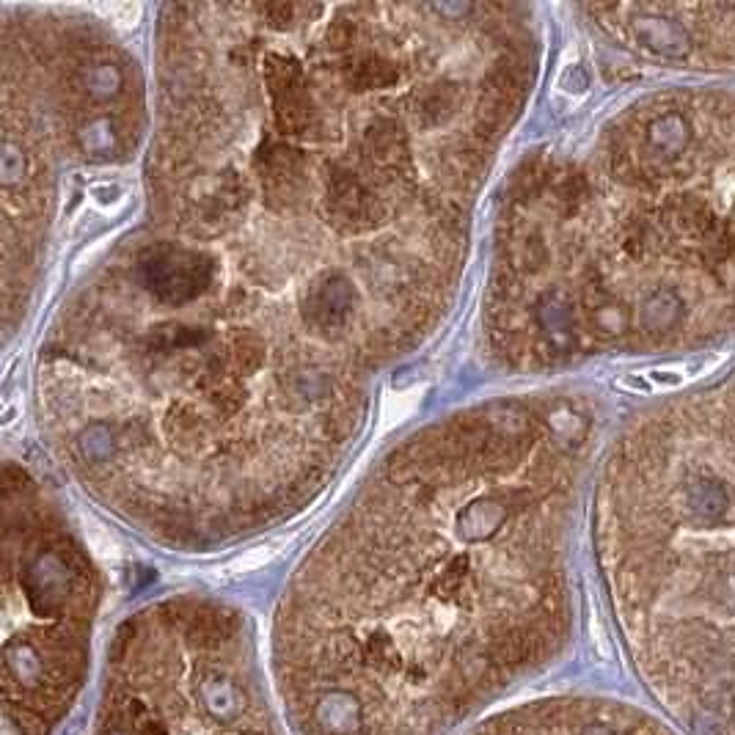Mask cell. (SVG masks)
Returning <instances> with one entry per match:
<instances>
[{
	"label": "cell",
	"instance_id": "9",
	"mask_svg": "<svg viewBox=\"0 0 735 735\" xmlns=\"http://www.w3.org/2000/svg\"><path fill=\"white\" fill-rule=\"evenodd\" d=\"M97 12L119 28H133L141 17V6L138 3H102L97 6Z\"/></svg>",
	"mask_w": 735,
	"mask_h": 735
},
{
	"label": "cell",
	"instance_id": "3",
	"mask_svg": "<svg viewBox=\"0 0 735 735\" xmlns=\"http://www.w3.org/2000/svg\"><path fill=\"white\" fill-rule=\"evenodd\" d=\"M625 309L614 331L645 345L735 334V94L650 102L609 168Z\"/></svg>",
	"mask_w": 735,
	"mask_h": 735
},
{
	"label": "cell",
	"instance_id": "2",
	"mask_svg": "<svg viewBox=\"0 0 735 735\" xmlns=\"http://www.w3.org/2000/svg\"><path fill=\"white\" fill-rule=\"evenodd\" d=\"M625 653L680 735H735V369L636 433L606 507Z\"/></svg>",
	"mask_w": 735,
	"mask_h": 735
},
{
	"label": "cell",
	"instance_id": "5",
	"mask_svg": "<svg viewBox=\"0 0 735 735\" xmlns=\"http://www.w3.org/2000/svg\"><path fill=\"white\" fill-rule=\"evenodd\" d=\"M91 587L78 562L14 559L3 642V735H53L89 667Z\"/></svg>",
	"mask_w": 735,
	"mask_h": 735
},
{
	"label": "cell",
	"instance_id": "6",
	"mask_svg": "<svg viewBox=\"0 0 735 735\" xmlns=\"http://www.w3.org/2000/svg\"><path fill=\"white\" fill-rule=\"evenodd\" d=\"M471 735H680L658 716L609 697H554L499 713Z\"/></svg>",
	"mask_w": 735,
	"mask_h": 735
},
{
	"label": "cell",
	"instance_id": "1",
	"mask_svg": "<svg viewBox=\"0 0 735 735\" xmlns=\"http://www.w3.org/2000/svg\"><path fill=\"white\" fill-rule=\"evenodd\" d=\"M559 532H364L314 562L281 614L273 675L298 735H444L568 642Z\"/></svg>",
	"mask_w": 735,
	"mask_h": 735
},
{
	"label": "cell",
	"instance_id": "4",
	"mask_svg": "<svg viewBox=\"0 0 735 735\" xmlns=\"http://www.w3.org/2000/svg\"><path fill=\"white\" fill-rule=\"evenodd\" d=\"M89 735H284L251 639L210 606H166L124 628Z\"/></svg>",
	"mask_w": 735,
	"mask_h": 735
},
{
	"label": "cell",
	"instance_id": "8",
	"mask_svg": "<svg viewBox=\"0 0 735 735\" xmlns=\"http://www.w3.org/2000/svg\"><path fill=\"white\" fill-rule=\"evenodd\" d=\"M422 400V389H411V391H400V394H389L383 405H380V433L391 430L394 424L405 422L416 405Z\"/></svg>",
	"mask_w": 735,
	"mask_h": 735
},
{
	"label": "cell",
	"instance_id": "7",
	"mask_svg": "<svg viewBox=\"0 0 735 735\" xmlns=\"http://www.w3.org/2000/svg\"><path fill=\"white\" fill-rule=\"evenodd\" d=\"M647 50L683 69L735 72V6H642L636 9ZM642 45V47H645Z\"/></svg>",
	"mask_w": 735,
	"mask_h": 735
}]
</instances>
